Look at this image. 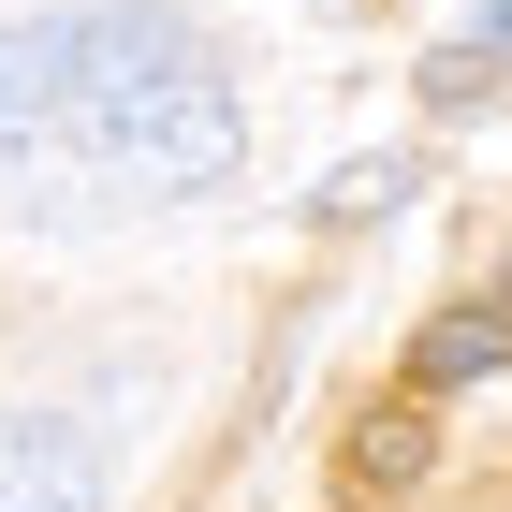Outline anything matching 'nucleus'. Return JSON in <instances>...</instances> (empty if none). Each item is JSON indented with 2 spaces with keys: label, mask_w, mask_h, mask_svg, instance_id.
I'll return each mask as SVG.
<instances>
[{
  "label": "nucleus",
  "mask_w": 512,
  "mask_h": 512,
  "mask_svg": "<svg viewBox=\"0 0 512 512\" xmlns=\"http://www.w3.org/2000/svg\"><path fill=\"white\" fill-rule=\"evenodd\" d=\"M0 161H59L74 191H118V205H205L235 191L249 118L191 15L74 0V15L0 30Z\"/></svg>",
  "instance_id": "nucleus-1"
},
{
  "label": "nucleus",
  "mask_w": 512,
  "mask_h": 512,
  "mask_svg": "<svg viewBox=\"0 0 512 512\" xmlns=\"http://www.w3.org/2000/svg\"><path fill=\"white\" fill-rule=\"evenodd\" d=\"M118 469L74 410H0V512H103Z\"/></svg>",
  "instance_id": "nucleus-2"
},
{
  "label": "nucleus",
  "mask_w": 512,
  "mask_h": 512,
  "mask_svg": "<svg viewBox=\"0 0 512 512\" xmlns=\"http://www.w3.org/2000/svg\"><path fill=\"white\" fill-rule=\"evenodd\" d=\"M512 366V308H454L410 337V395H454V381H498Z\"/></svg>",
  "instance_id": "nucleus-3"
},
{
  "label": "nucleus",
  "mask_w": 512,
  "mask_h": 512,
  "mask_svg": "<svg viewBox=\"0 0 512 512\" xmlns=\"http://www.w3.org/2000/svg\"><path fill=\"white\" fill-rule=\"evenodd\" d=\"M498 59H512V0H498V15H469V30L425 59V103H439V118H469L483 88H498Z\"/></svg>",
  "instance_id": "nucleus-4"
},
{
  "label": "nucleus",
  "mask_w": 512,
  "mask_h": 512,
  "mask_svg": "<svg viewBox=\"0 0 512 512\" xmlns=\"http://www.w3.org/2000/svg\"><path fill=\"white\" fill-rule=\"evenodd\" d=\"M352 483H381V498H395V483H425V410H381V425L352 439Z\"/></svg>",
  "instance_id": "nucleus-5"
},
{
  "label": "nucleus",
  "mask_w": 512,
  "mask_h": 512,
  "mask_svg": "<svg viewBox=\"0 0 512 512\" xmlns=\"http://www.w3.org/2000/svg\"><path fill=\"white\" fill-rule=\"evenodd\" d=\"M395 191H410V161H337V176H322V220H381Z\"/></svg>",
  "instance_id": "nucleus-6"
},
{
  "label": "nucleus",
  "mask_w": 512,
  "mask_h": 512,
  "mask_svg": "<svg viewBox=\"0 0 512 512\" xmlns=\"http://www.w3.org/2000/svg\"><path fill=\"white\" fill-rule=\"evenodd\" d=\"M498 308H512V293H498Z\"/></svg>",
  "instance_id": "nucleus-7"
}]
</instances>
